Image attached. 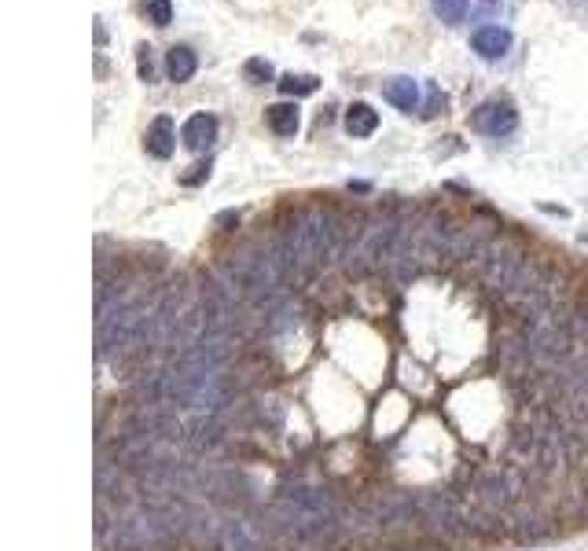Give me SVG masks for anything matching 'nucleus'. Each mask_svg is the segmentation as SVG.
I'll list each match as a JSON object with an SVG mask.
<instances>
[{"label":"nucleus","mask_w":588,"mask_h":551,"mask_svg":"<svg viewBox=\"0 0 588 551\" xmlns=\"http://www.w3.org/2000/svg\"><path fill=\"white\" fill-rule=\"evenodd\" d=\"M217 224H240V214H235V210H224V214H217Z\"/></svg>","instance_id":"15"},{"label":"nucleus","mask_w":588,"mask_h":551,"mask_svg":"<svg viewBox=\"0 0 588 551\" xmlns=\"http://www.w3.org/2000/svg\"><path fill=\"white\" fill-rule=\"evenodd\" d=\"M144 151L151 154V159H159V162H166L170 154L177 151V126H173L170 114H159V118H154V122L147 126V133H144Z\"/></svg>","instance_id":"2"},{"label":"nucleus","mask_w":588,"mask_h":551,"mask_svg":"<svg viewBox=\"0 0 588 551\" xmlns=\"http://www.w3.org/2000/svg\"><path fill=\"white\" fill-rule=\"evenodd\" d=\"M515 126H519V110L507 100H486L470 110V129L482 136H507L515 133Z\"/></svg>","instance_id":"1"},{"label":"nucleus","mask_w":588,"mask_h":551,"mask_svg":"<svg viewBox=\"0 0 588 551\" xmlns=\"http://www.w3.org/2000/svg\"><path fill=\"white\" fill-rule=\"evenodd\" d=\"M382 100L394 103L405 114H412V110H419V85L412 82V77H394V82L382 85Z\"/></svg>","instance_id":"5"},{"label":"nucleus","mask_w":588,"mask_h":551,"mask_svg":"<svg viewBox=\"0 0 588 551\" xmlns=\"http://www.w3.org/2000/svg\"><path fill=\"white\" fill-rule=\"evenodd\" d=\"M375 129H379V114H375L368 103H349V110H346V133L357 136V140H364V136H372Z\"/></svg>","instance_id":"7"},{"label":"nucleus","mask_w":588,"mask_h":551,"mask_svg":"<svg viewBox=\"0 0 588 551\" xmlns=\"http://www.w3.org/2000/svg\"><path fill=\"white\" fill-rule=\"evenodd\" d=\"M265 122H268V129L276 133V136H294L298 126H302L294 103H272V107H265Z\"/></svg>","instance_id":"8"},{"label":"nucleus","mask_w":588,"mask_h":551,"mask_svg":"<svg viewBox=\"0 0 588 551\" xmlns=\"http://www.w3.org/2000/svg\"><path fill=\"white\" fill-rule=\"evenodd\" d=\"M486 4H496V0H486Z\"/></svg>","instance_id":"17"},{"label":"nucleus","mask_w":588,"mask_h":551,"mask_svg":"<svg viewBox=\"0 0 588 551\" xmlns=\"http://www.w3.org/2000/svg\"><path fill=\"white\" fill-rule=\"evenodd\" d=\"M217 129H221V122L214 114H191L188 122L180 126V140H184V147H191V151H206L214 140H217Z\"/></svg>","instance_id":"4"},{"label":"nucleus","mask_w":588,"mask_h":551,"mask_svg":"<svg viewBox=\"0 0 588 551\" xmlns=\"http://www.w3.org/2000/svg\"><path fill=\"white\" fill-rule=\"evenodd\" d=\"M243 74H247V82H254V85H265V82H272V63L254 56V59H247Z\"/></svg>","instance_id":"12"},{"label":"nucleus","mask_w":588,"mask_h":551,"mask_svg":"<svg viewBox=\"0 0 588 551\" xmlns=\"http://www.w3.org/2000/svg\"><path fill=\"white\" fill-rule=\"evenodd\" d=\"M581 243H588V232H581Z\"/></svg>","instance_id":"16"},{"label":"nucleus","mask_w":588,"mask_h":551,"mask_svg":"<svg viewBox=\"0 0 588 551\" xmlns=\"http://www.w3.org/2000/svg\"><path fill=\"white\" fill-rule=\"evenodd\" d=\"M144 15H147L151 26H170L173 22V4H170V0H147Z\"/></svg>","instance_id":"11"},{"label":"nucleus","mask_w":588,"mask_h":551,"mask_svg":"<svg viewBox=\"0 0 588 551\" xmlns=\"http://www.w3.org/2000/svg\"><path fill=\"white\" fill-rule=\"evenodd\" d=\"M136 70H140V77L151 85L154 82V59H151V48L147 45H140V56H136Z\"/></svg>","instance_id":"13"},{"label":"nucleus","mask_w":588,"mask_h":551,"mask_svg":"<svg viewBox=\"0 0 588 551\" xmlns=\"http://www.w3.org/2000/svg\"><path fill=\"white\" fill-rule=\"evenodd\" d=\"M195 70H199V59H195V52L188 45H173L166 52V74H170V82L184 85V82H191V77H195Z\"/></svg>","instance_id":"6"},{"label":"nucleus","mask_w":588,"mask_h":551,"mask_svg":"<svg viewBox=\"0 0 588 551\" xmlns=\"http://www.w3.org/2000/svg\"><path fill=\"white\" fill-rule=\"evenodd\" d=\"M430 8H434V15L442 22H449V26L467 19V0H430Z\"/></svg>","instance_id":"10"},{"label":"nucleus","mask_w":588,"mask_h":551,"mask_svg":"<svg viewBox=\"0 0 588 551\" xmlns=\"http://www.w3.org/2000/svg\"><path fill=\"white\" fill-rule=\"evenodd\" d=\"M276 89L284 96H312V92L320 89V77L317 74H284L280 82H276Z\"/></svg>","instance_id":"9"},{"label":"nucleus","mask_w":588,"mask_h":551,"mask_svg":"<svg viewBox=\"0 0 588 551\" xmlns=\"http://www.w3.org/2000/svg\"><path fill=\"white\" fill-rule=\"evenodd\" d=\"M512 45H515V37L504 26H478L475 33H470V48H475L482 59H504L507 52H512Z\"/></svg>","instance_id":"3"},{"label":"nucleus","mask_w":588,"mask_h":551,"mask_svg":"<svg viewBox=\"0 0 588 551\" xmlns=\"http://www.w3.org/2000/svg\"><path fill=\"white\" fill-rule=\"evenodd\" d=\"M206 177H210V159H206V162H199V166H191V173H184V177H180V184L195 188V184H203Z\"/></svg>","instance_id":"14"}]
</instances>
